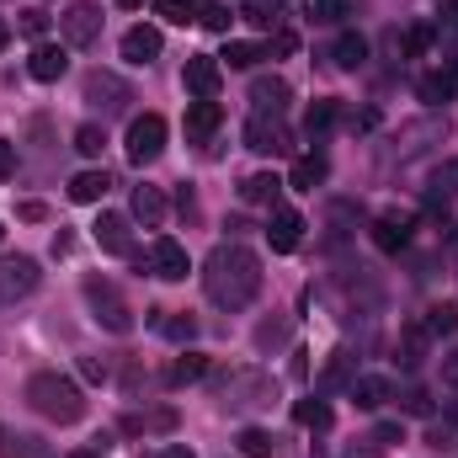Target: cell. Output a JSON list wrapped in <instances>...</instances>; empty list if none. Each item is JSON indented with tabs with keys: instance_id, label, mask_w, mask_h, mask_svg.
Wrapping results in <instances>:
<instances>
[{
	"instance_id": "6",
	"label": "cell",
	"mask_w": 458,
	"mask_h": 458,
	"mask_svg": "<svg viewBox=\"0 0 458 458\" xmlns=\"http://www.w3.org/2000/svg\"><path fill=\"white\" fill-rule=\"evenodd\" d=\"M38 261L32 256H5L0 261V304H16V299H27L32 288H38Z\"/></svg>"
},
{
	"instance_id": "56",
	"label": "cell",
	"mask_w": 458,
	"mask_h": 458,
	"mask_svg": "<svg viewBox=\"0 0 458 458\" xmlns=\"http://www.w3.org/2000/svg\"><path fill=\"white\" fill-rule=\"evenodd\" d=\"M272 5H277V0H272Z\"/></svg>"
},
{
	"instance_id": "15",
	"label": "cell",
	"mask_w": 458,
	"mask_h": 458,
	"mask_svg": "<svg viewBox=\"0 0 458 458\" xmlns=\"http://www.w3.org/2000/svg\"><path fill=\"white\" fill-rule=\"evenodd\" d=\"M219 123H225V107H219V102H192V107H187V139L203 144V139L219 133Z\"/></svg>"
},
{
	"instance_id": "29",
	"label": "cell",
	"mask_w": 458,
	"mask_h": 458,
	"mask_svg": "<svg viewBox=\"0 0 458 458\" xmlns=\"http://www.w3.org/2000/svg\"><path fill=\"white\" fill-rule=\"evenodd\" d=\"M234 443H240V454H245V458H272V454H277L272 432H261V427H245V432H240Z\"/></svg>"
},
{
	"instance_id": "16",
	"label": "cell",
	"mask_w": 458,
	"mask_h": 458,
	"mask_svg": "<svg viewBox=\"0 0 458 458\" xmlns=\"http://www.w3.org/2000/svg\"><path fill=\"white\" fill-rule=\"evenodd\" d=\"M373 245L389 250V256L405 250V245H411V214H384V219L373 225Z\"/></svg>"
},
{
	"instance_id": "18",
	"label": "cell",
	"mask_w": 458,
	"mask_h": 458,
	"mask_svg": "<svg viewBox=\"0 0 458 458\" xmlns=\"http://www.w3.org/2000/svg\"><path fill=\"white\" fill-rule=\"evenodd\" d=\"M299 234H304V219H299L293 208H272V225H267L272 250H293V245H299Z\"/></svg>"
},
{
	"instance_id": "28",
	"label": "cell",
	"mask_w": 458,
	"mask_h": 458,
	"mask_svg": "<svg viewBox=\"0 0 458 458\" xmlns=\"http://www.w3.org/2000/svg\"><path fill=\"white\" fill-rule=\"evenodd\" d=\"M421 326H427V336H458V304H432Z\"/></svg>"
},
{
	"instance_id": "49",
	"label": "cell",
	"mask_w": 458,
	"mask_h": 458,
	"mask_svg": "<svg viewBox=\"0 0 458 458\" xmlns=\"http://www.w3.org/2000/svg\"><path fill=\"white\" fill-rule=\"evenodd\" d=\"M443 384H448V389H458V346L443 357Z\"/></svg>"
},
{
	"instance_id": "45",
	"label": "cell",
	"mask_w": 458,
	"mask_h": 458,
	"mask_svg": "<svg viewBox=\"0 0 458 458\" xmlns=\"http://www.w3.org/2000/svg\"><path fill=\"white\" fill-rule=\"evenodd\" d=\"M81 378L102 384V378H107V362H102V357H81Z\"/></svg>"
},
{
	"instance_id": "10",
	"label": "cell",
	"mask_w": 458,
	"mask_h": 458,
	"mask_svg": "<svg viewBox=\"0 0 458 458\" xmlns=\"http://www.w3.org/2000/svg\"><path fill=\"white\" fill-rule=\"evenodd\" d=\"M187 91L198 97V102H214L219 97V81H225V64L214 59V54H198V59H187Z\"/></svg>"
},
{
	"instance_id": "41",
	"label": "cell",
	"mask_w": 458,
	"mask_h": 458,
	"mask_svg": "<svg viewBox=\"0 0 458 458\" xmlns=\"http://www.w3.org/2000/svg\"><path fill=\"white\" fill-rule=\"evenodd\" d=\"M16 16H21L16 27H21L27 38H43V32H48V11H38V5H32V11H16Z\"/></svg>"
},
{
	"instance_id": "9",
	"label": "cell",
	"mask_w": 458,
	"mask_h": 458,
	"mask_svg": "<svg viewBox=\"0 0 458 458\" xmlns=\"http://www.w3.org/2000/svg\"><path fill=\"white\" fill-rule=\"evenodd\" d=\"M149 272H155V277H165V283H182V277L192 272L187 245H182V240H171V234H160V240L149 245Z\"/></svg>"
},
{
	"instance_id": "32",
	"label": "cell",
	"mask_w": 458,
	"mask_h": 458,
	"mask_svg": "<svg viewBox=\"0 0 458 458\" xmlns=\"http://www.w3.org/2000/svg\"><path fill=\"white\" fill-rule=\"evenodd\" d=\"M293 416H299V427H315V432H326V427H331V405H326V400H304Z\"/></svg>"
},
{
	"instance_id": "13",
	"label": "cell",
	"mask_w": 458,
	"mask_h": 458,
	"mask_svg": "<svg viewBox=\"0 0 458 458\" xmlns=\"http://www.w3.org/2000/svg\"><path fill=\"white\" fill-rule=\"evenodd\" d=\"M86 102H97L102 113H117L128 102V86L117 75H107V70H97V75H86Z\"/></svg>"
},
{
	"instance_id": "46",
	"label": "cell",
	"mask_w": 458,
	"mask_h": 458,
	"mask_svg": "<svg viewBox=\"0 0 458 458\" xmlns=\"http://www.w3.org/2000/svg\"><path fill=\"white\" fill-rule=\"evenodd\" d=\"M293 48H299V38H293V32H277V38L267 43V59H272V54H293Z\"/></svg>"
},
{
	"instance_id": "33",
	"label": "cell",
	"mask_w": 458,
	"mask_h": 458,
	"mask_svg": "<svg viewBox=\"0 0 458 458\" xmlns=\"http://www.w3.org/2000/svg\"><path fill=\"white\" fill-rule=\"evenodd\" d=\"M225 59H229V70H250L256 59H267V48H261V43H229Z\"/></svg>"
},
{
	"instance_id": "54",
	"label": "cell",
	"mask_w": 458,
	"mask_h": 458,
	"mask_svg": "<svg viewBox=\"0 0 458 458\" xmlns=\"http://www.w3.org/2000/svg\"><path fill=\"white\" fill-rule=\"evenodd\" d=\"M70 458H102V454H91V448H86V454H70Z\"/></svg>"
},
{
	"instance_id": "31",
	"label": "cell",
	"mask_w": 458,
	"mask_h": 458,
	"mask_svg": "<svg viewBox=\"0 0 458 458\" xmlns=\"http://www.w3.org/2000/svg\"><path fill=\"white\" fill-rule=\"evenodd\" d=\"M198 21H203L208 32H229L234 11H229V5H219V0H203V5H198Z\"/></svg>"
},
{
	"instance_id": "7",
	"label": "cell",
	"mask_w": 458,
	"mask_h": 458,
	"mask_svg": "<svg viewBox=\"0 0 458 458\" xmlns=\"http://www.w3.org/2000/svg\"><path fill=\"white\" fill-rule=\"evenodd\" d=\"M245 144H250L256 155H288V149H293V133L283 128V117L256 113L250 123H245Z\"/></svg>"
},
{
	"instance_id": "8",
	"label": "cell",
	"mask_w": 458,
	"mask_h": 458,
	"mask_svg": "<svg viewBox=\"0 0 458 458\" xmlns=\"http://www.w3.org/2000/svg\"><path fill=\"white\" fill-rule=\"evenodd\" d=\"M272 378L267 373H229L225 384V405H234V411H250V405H272Z\"/></svg>"
},
{
	"instance_id": "34",
	"label": "cell",
	"mask_w": 458,
	"mask_h": 458,
	"mask_svg": "<svg viewBox=\"0 0 458 458\" xmlns=\"http://www.w3.org/2000/svg\"><path fill=\"white\" fill-rule=\"evenodd\" d=\"M240 16H245L250 27H261V32H272V27H277V5H272V0H250Z\"/></svg>"
},
{
	"instance_id": "40",
	"label": "cell",
	"mask_w": 458,
	"mask_h": 458,
	"mask_svg": "<svg viewBox=\"0 0 458 458\" xmlns=\"http://www.w3.org/2000/svg\"><path fill=\"white\" fill-rule=\"evenodd\" d=\"M331 123H336V102H315L310 117H304V128H310V133H326Z\"/></svg>"
},
{
	"instance_id": "24",
	"label": "cell",
	"mask_w": 458,
	"mask_h": 458,
	"mask_svg": "<svg viewBox=\"0 0 458 458\" xmlns=\"http://www.w3.org/2000/svg\"><path fill=\"white\" fill-rule=\"evenodd\" d=\"M277 192H283V182H277L272 171H261V176H245V182H240V198H245V203H277Z\"/></svg>"
},
{
	"instance_id": "5",
	"label": "cell",
	"mask_w": 458,
	"mask_h": 458,
	"mask_svg": "<svg viewBox=\"0 0 458 458\" xmlns=\"http://www.w3.org/2000/svg\"><path fill=\"white\" fill-rule=\"evenodd\" d=\"M59 27H64V43H70V48H86V43H97V38H102V5L75 0V5L59 16Z\"/></svg>"
},
{
	"instance_id": "53",
	"label": "cell",
	"mask_w": 458,
	"mask_h": 458,
	"mask_svg": "<svg viewBox=\"0 0 458 458\" xmlns=\"http://www.w3.org/2000/svg\"><path fill=\"white\" fill-rule=\"evenodd\" d=\"M117 5H128V11H133V5H144V0H117Z\"/></svg>"
},
{
	"instance_id": "30",
	"label": "cell",
	"mask_w": 458,
	"mask_h": 458,
	"mask_svg": "<svg viewBox=\"0 0 458 458\" xmlns=\"http://www.w3.org/2000/svg\"><path fill=\"white\" fill-rule=\"evenodd\" d=\"M432 43H437V27H432V21H416V27L405 32V59H427Z\"/></svg>"
},
{
	"instance_id": "50",
	"label": "cell",
	"mask_w": 458,
	"mask_h": 458,
	"mask_svg": "<svg viewBox=\"0 0 458 458\" xmlns=\"http://www.w3.org/2000/svg\"><path fill=\"white\" fill-rule=\"evenodd\" d=\"M160 458H192V448H165Z\"/></svg>"
},
{
	"instance_id": "43",
	"label": "cell",
	"mask_w": 458,
	"mask_h": 458,
	"mask_svg": "<svg viewBox=\"0 0 458 458\" xmlns=\"http://www.w3.org/2000/svg\"><path fill=\"white\" fill-rule=\"evenodd\" d=\"M192 331H198V326H192V315H182V320H165V336H171V342H192Z\"/></svg>"
},
{
	"instance_id": "11",
	"label": "cell",
	"mask_w": 458,
	"mask_h": 458,
	"mask_svg": "<svg viewBox=\"0 0 458 458\" xmlns=\"http://www.w3.org/2000/svg\"><path fill=\"white\" fill-rule=\"evenodd\" d=\"M160 48H165L160 27H128L123 32V59L128 64H149V59H160Z\"/></svg>"
},
{
	"instance_id": "26",
	"label": "cell",
	"mask_w": 458,
	"mask_h": 458,
	"mask_svg": "<svg viewBox=\"0 0 458 458\" xmlns=\"http://www.w3.org/2000/svg\"><path fill=\"white\" fill-rule=\"evenodd\" d=\"M331 59H336L342 70H362V59H368V38H362V32H342Z\"/></svg>"
},
{
	"instance_id": "38",
	"label": "cell",
	"mask_w": 458,
	"mask_h": 458,
	"mask_svg": "<svg viewBox=\"0 0 458 458\" xmlns=\"http://www.w3.org/2000/svg\"><path fill=\"white\" fill-rule=\"evenodd\" d=\"M357 373H352V362H346V352L331 357V368H326V378H320V389H336V384H352Z\"/></svg>"
},
{
	"instance_id": "39",
	"label": "cell",
	"mask_w": 458,
	"mask_h": 458,
	"mask_svg": "<svg viewBox=\"0 0 458 458\" xmlns=\"http://www.w3.org/2000/svg\"><path fill=\"white\" fill-rule=\"evenodd\" d=\"M346 16H352V0H315V21H331L336 27Z\"/></svg>"
},
{
	"instance_id": "44",
	"label": "cell",
	"mask_w": 458,
	"mask_h": 458,
	"mask_svg": "<svg viewBox=\"0 0 458 458\" xmlns=\"http://www.w3.org/2000/svg\"><path fill=\"white\" fill-rule=\"evenodd\" d=\"M11 176H16V144L0 139V182H11Z\"/></svg>"
},
{
	"instance_id": "51",
	"label": "cell",
	"mask_w": 458,
	"mask_h": 458,
	"mask_svg": "<svg viewBox=\"0 0 458 458\" xmlns=\"http://www.w3.org/2000/svg\"><path fill=\"white\" fill-rule=\"evenodd\" d=\"M448 27H458V0H448Z\"/></svg>"
},
{
	"instance_id": "2",
	"label": "cell",
	"mask_w": 458,
	"mask_h": 458,
	"mask_svg": "<svg viewBox=\"0 0 458 458\" xmlns=\"http://www.w3.org/2000/svg\"><path fill=\"white\" fill-rule=\"evenodd\" d=\"M27 405L43 416V421H59V427H75L86 416V394L75 378L64 373H32L27 378Z\"/></svg>"
},
{
	"instance_id": "48",
	"label": "cell",
	"mask_w": 458,
	"mask_h": 458,
	"mask_svg": "<svg viewBox=\"0 0 458 458\" xmlns=\"http://www.w3.org/2000/svg\"><path fill=\"white\" fill-rule=\"evenodd\" d=\"M21 458H54V454H48L43 437H21Z\"/></svg>"
},
{
	"instance_id": "27",
	"label": "cell",
	"mask_w": 458,
	"mask_h": 458,
	"mask_svg": "<svg viewBox=\"0 0 458 458\" xmlns=\"http://www.w3.org/2000/svg\"><path fill=\"white\" fill-rule=\"evenodd\" d=\"M171 427H176V411H171V405H160V411H149V416H128V421H123V432H133V437H139V432H171Z\"/></svg>"
},
{
	"instance_id": "17",
	"label": "cell",
	"mask_w": 458,
	"mask_h": 458,
	"mask_svg": "<svg viewBox=\"0 0 458 458\" xmlns=\"http://www.w3.org/2000/svg\"><path fill=\"white\" fill-rule=\"evenodd\" d=\"M288 81H277V75H261L256 86H250V102H256V113H267V117H277L283 107H288Z\"/></svg>"
},
{
	"instance_id": "25",
	"label": "cell",
	"mask_w": 458,
	"mask_h": 458,
	"mask_svg": "<svg viewBox=\"0 0 458 458\" xmlns=\"http://www.w3.org/2000/svg\"><path fill=\"white\" fill-rule=\"evenodd\" d=\"M203 373H208V357H203V352H182V357L171 362V373H165V378L182 389V384H198Z\"/></svg>"
},
{
	"instance_id": "23",
	"label": "cell",
	"mask_w": 458,
	"mask_h": 458,
	"mask_svg": "<svg viewBox=\"0 0 458 458\" xmlns=\"http://www.w3.org/2000/svg\"><path fill=\"white\" fill-rule=\"evenodd\" d=\"M326 182V160L320 155H304V160H293V176H288V187H299V192H315Z\"/></svg>"
},
{
	"instance_id": "22",
	"label": "cell",
	"mask_w": 458,
	"mask_h": 458,
	"mask_svg": "<svg viewBox=\"0 0 458 458\" xmlns=\"http://www.w3.org/2000/svg\"><path fill=\"white\" fill-rule=\"evenodd\" d=\"M107 187H113V182H107V171H81V176L70 182V198H75V203H102V198H107Z\"/></svg>"
},
{
	"instance_id": "36",
	"label": "cell",
	"mask_w": 458,
	"mask_h": 458,
	"mask_svg": "<svg viewBox=\"0 0 458 458\" xmlns=\"http://www.w3.org/2000/svg\"><path fill=\"white\" fill-rule=\"evenodd\" d=\"M421 352H427V326H405V346H400L405 368H416V362H421Z\"/></svg>"
},
{
	"instance_id": "20",
	"label": "cell",
	"mask_w": 458,
	"mask_h": 458,
	"mask_svg": "<svg viewBox=\"0 0 458 458\" xmlns=\"http://www.w3.org/2000/svg\"><path fill=\"white\" fill-rule=\"evenodd\" d=\"M454 91H458V75H454V70H432V75H421V86H416V97H421L427 107L454 102Z\"/></svg>"
},
{
	"instance_id": "4",
	"label": "cell",
	"mask_w": 458,
	"mask_h": 458,
	"mask_svg": "<svg viewBox=\"0 0 458 458\" xmlns=\"http://www.w3.org/2000/svg\"><path fill=\"white\" fill-rule=\"evenodd\" d=\"M160 149H165V117L160 113H144L128 123V160L133 165H149V160H160Z\"/></svg>"
},
{
	"instance_id": "42",
	"label": "cell",
	"mask_w": 458,
	"mask_h": 458,
	"mask_svg": "<svg viewBox=\"0 0 458 458\" xmlns=\"http://www.w3.org/2000/svg\"><path fill=\"white\" fill-rule=\"evenodd\" d=\"M400 405H405L411 416H432V400H427V389H405V394H400Z\"/></svg>"
},
{
	"instance_id": "52",
	"label": "cell",
	"mask_w": 458,
	"mask_h": 458,
	"mask_svg": "<svg viewBox=\"0 0 458 458\" xmlns=\"http://www.w3.org/2000/svg\"><path fill=\"white\" fill-rule=\"evenodd\" d=\"M5 43H11V27H5V16H0V48H5Z\"/></svg>"
},
{
	"instance_id": "35",
	"label": "cell",
	"mask_w": 458,
	"mask_h": 458,
	"mask_svg": "<svg viewBox=\"0 0 458 458\" xmlns=\"http://www.w3.org/2000/svg\"><path fill=\"white\" fill-rule=\"evenodd\" d=\"M198 5H203V0H155V11H160L165 21H198Z\"/></svg>"
},
{
	"instance_id": "1",
	"label": "cell",
	"mask_w": 458,
	"mask_h": 458,
	"mask_svg": "<svg viewBox=\"0 0 458 458\" xmlns=\"http://www.w3.org/2000/svg\"><path fill=\"white\" fill-rule=\"evenodd\" d=\"M203 288L219 310H245L261 293V261L245 245H214V256L203 261Z\"/></svg>"
},
{
	"instance_id": "12",
	"label": "cell",
	"mask_w": 458,
	"mask_h": 458,
	"mask_svg": "<svg viewBox=\"0 0 458 458\" xmlns=\"http://www.w3.org/2000/svg\"><path fill=\"white\" fill-rule=\"evenodd\" d=\"M64 70H70V54H64L59 43H38V48H32V59H27V75H32V81H43V86H54Z\"/></svg>"
},
{
	"instance_id": "37",
	"label": "cell",
	"mask_w": 458,
	"mask_h": 458,
	"mask_svg": "<svg viewBox=\"0 0 458 458\" xmlns=\"http://www.w3.org/2000/svg\"><path fill=\"white\" fill-rule=\"evenodd\" d=\"M102 144H107V133H102L97 123H86V128H75V149H81V155H102Z\"/></svg>"
},
{
	"instance_id": "47",
	"label": "cell",
	"mask_w": 458,
	"mask_h": 458,
	"mask_svg": "<svg viewBox=\"0 0 458 458\" xmlns=\"http://www.w3.org/2000/svg\"><path fill=\"white\" fill-rule=\"evenodd\" d=\"M16 454H21V437L11 427H0V458H16Z\"/></svg>"
},
{
	"instance_id": "14",
	"label": "cell",
	"mask_w": 458,
	"mask_h": 458,
	"mask_svg": "<svg viewBox=\"0 0 458 458\" xmlns=\"http://www.w3.org/2000/svg\"><path fill=\"white\" fill-rule=\"evenodd\" d=\"M346 394L357 400V411H384V400H389L394 389H389V378H378V373H362V378H352V384H346Z\"/></svg>"
},
{
	"instance_id": "19",
	"label": "cell",
	"mask_w": 458,
	"mask_h": 458,
	"mask_svg": "<svg viewBox=\"0 0 458 458\" xmlns=\"http://www.w3.org/2000/svg\"><path fill=\"white\" fill-rule=\"evenodd\" d=\"M97 245H102V250H113V256H128V250H133L128 219H123V214H102V219H97Z\"/></svg>"
},
{
	"instance_id": "55",
	"label": "cell",
	"mask_w": 458,
	"mask_h": 458,
	"mask_svg": "<svg viewBox=\"0 0 458 458\" xmlns=\"http://www.w3.org/2000/svg\"><path fill=\"white\" fill-rule=\"evenodd\" d=\"M0 240H5V229H0Z\"/></svg>"
},
{
	"instance_id": "21",
	"label": "cell",
	"mask_w": 458,
	"mask_h": 458,
	"mask_svg": "<svg viewBox=\"0 0 458 458\" xmlns=\"http://www.w3.org/2000/svg\"><path fill=\"white\" fill-rule=\"evenodd\" d=\"M133 214L149 229L165 225V192H160V187H133Z\"/></svg>"
},
{
	"instance_id": "3",
	"label": "cell",
	"mask_w": 458,
	"mask_h": 458,
	"mask_svg": "<svg viewBox=\"0 0 458 458\" xmlns=\"http://www.w3.org/2000/svg\"><path fill=\"white\" fill-rule=\"evenodd\" d=\"M86 304L97 310V320H102L107 331H117V336H123V331L133 326V310L123 304V293H117L107 277H86Z\"/></svg>"
}]
</instances>
